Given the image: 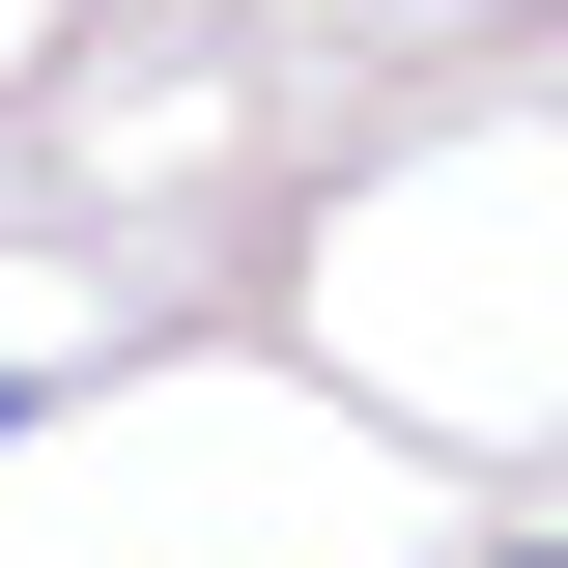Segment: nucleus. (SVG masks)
Instances as JSON below:
<instances>
[{"label":"nucleus","instance_id":"obj_1","mask_svg":"<svg viewBox=\"0 0 568 568\" xmlns=\"http://www.w3.org/2000/svg\"><path fill=\"white\" fill-rule=\"evenodd\" d=\"M484 568H568V540H484Z\"/></svg>","mask_w":568,"mask_h":568}]
</instances>
